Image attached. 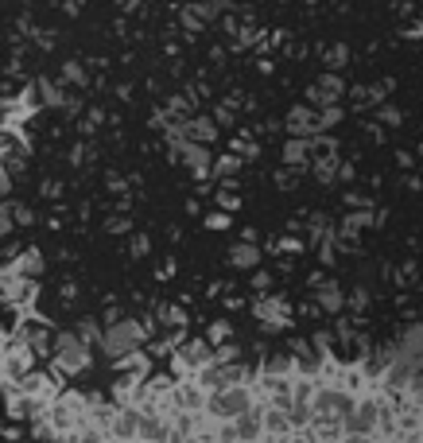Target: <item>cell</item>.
<instances>
[{
	"instance_id": "6da1fadb",
	"label": "cell",
	"mask_w": 423,
	"mask_h": 443,
	"mask_svg": "<svg viewBox=\"0 0 423 443\" xmlns=\"http://www.w3.org/2000/svg\"><path fill=\"white\" fill-rule=\"evenodd\" d=\"M0 191H4V176H0Z\"/></svg>"
}]
</instances>
